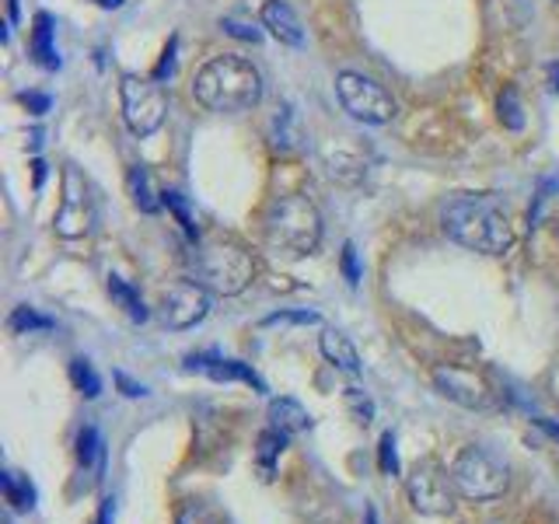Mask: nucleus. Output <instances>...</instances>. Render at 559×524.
Masks as SVG:
<instances>
[{"label": "nucleus", "mask_w": 559, "mask_h": 524, "mask_svg": "<svg viewBox=\"0 0 559 524\" xmlns=\"http://www.w3.org/2000/svg\"><path fill=\"white\" fill-rule=\"evenodd\" d=\"M192 98L217 116L249 112L262 102V74L252 60L238 57V52H224L192 74Z\"/></svg>", "instance_id": "1"}, {"label": "nucleus", "mask_w": 559, "mask_h": 524, "mask_svg": "<svg viewBox=\"0 0 559 524\" xmlns=\"http://www.w3.org/2000/svg\"><path fill=\"white\" fill-rule=\"evenodd\" d=\"M441 227L451 241L479 255H503L514 245L511 217L483 196H454L441 210Z\"/></svg>", "instance_id": "2"}, {"label": "nucleus", "mask_w": 559, "mask_h": 524, "mask_svg": "<svg viewBox=\"0 0 559 524\" xmlns=\"http://www.w3.org/2000/svg\"><path fill=\"white\" fill-rule=\"evenodd\" d=\"M262 224H266L270 249L284 252L290 259H305L322 245V214L308 196H301V192L273 200Z\"/></svg>", "instance_id": "3"}, {"label": "nucleus", "mask_w": 559, "mask_h": 524, "mask_svg": "<svg viewBox=\"0 0 559 524\" xmlns=\"http://www.w3.org/2000/svg\"><path fill=\"white\" fill-rule=\"evenodd\" d=\"M192 273H197V279L206 290H214L221 297H235L252 284L255 266H252V255L238 249V245L214 241V245H203V249L192 255Z\"/></svg>", "instance_id": "4"}, {"label": "nucleus", "mask_w": 559, "mask_h": 524, "mask_svg": "<svg viewBox=\"0 0 559 524\" xmlns=\"http://www.w3.org/2000/svg\"><path fill=\"white\" fill-rule=\"evenodd\" d=\"M451 479L465 500H500L507 493V486H511L507 465L497 454H489L486 448H476V444H468L454 454Z\"/></svg>", "instance_id": "5"}, {"label": "nucleus", "mask_w": 559, "mask_h": 524, "mask_svg": "<svg viewBox=\"0 0 559 524\" xmlns=\"http://www.w3.org/2000/svg\"><path fill=\"white\" fill-rule=\"evenodd\" d=\"M406 489H409L413 511L427 517H448L454 514V507H459V486H454L451 472L437 458H419L409 468Z\"/></svg>", "instance_id": "6"}, {"label": "nucleus", "mask_w": 559, "mask_h": 524, "mask_svg": "<svg viewBox=\"0 0 559 524\" xmlns=\"http://www.w3.org/2000/svg\"><path fill=\"white\" fill-rule=\"evenodd\" d=\"M119 102H122V119H127L133 136H151L162 130V122L168 116V98L157 81L127 74L119 81Z\"/></svg>", "instance_id": "7"}, {"label": "nucleus", "mask_w": 559, "mask_h": 524, "mask_svg": "<svg viewBox=\"0 0 559 524\" xmlns=\"http://www.w3.org/2000/svg\"><path fill=\"white\" fill-rule=\"evenodd\" d=\"M336 95L343 109L357 122H367V127H384V122H392L399 112L395 98L384 92L378 81L354 74V70H343L336 78Z\"/></svg>", "instance_id": "8"}, {"label": "nucleus", "mask_w": 559, "mask_h": 524, "mask_svg": "<svg viewBox=\"0 0 559 524\" xmlns=\"http://www.w3.org/2000/svg\"><path fill=\"white\" fill-rule=\"evenodd\" d=\"M92 227H95L92 189H87L84 175L74 165H67L63 168V200H60L57 217H52V231L67 241H74V238H84Z\"/></svg>", "instance_id": "9"}, {"label": "nucleus", "mask_w": 559, "mask_h": 524, "mask_svg": "<svg viewBox=\"0 0 559 524\" xmlns=\"http://www.w3.org/2000/svg\"><path fill=\"white\" fill-rule=\"evenodd\" d=\"M214 308V290H206L200 279H175L162 294V322L175 332L200 325Z\"/></svg>", "instance_id": "10"}, {"label": "nucleus", "mask_w": 559, "mask_h": 524, "mask_svg": "<svg viewBox=\"0 0 559 524\" xmlns=\"http://www.w3.org/2000/svg\"><path fill=\"white\" fill-rule=\"evenodd\" d=\"M433 389L462 409H489L493 406V392H489V384L476 371H468V367H459V364L433 367Z\"/></svg>", "instance_id": "11"}, {"label": "nucleus", "mask_w": 559, "mask_h": 524, "mask_svg": "<svg viewBox=\"0 0 559 524\" xmlns=\"http://www.w3.org/2000/svg\"><path fill=\"white\" fill-rule=\"evenodd\" d=\"M186 371H200V374L214 378V381H241V384H252L255 392H266L262 378L241 360H224V357H214V354H189L186 357Z\"/></svg>", "instance_id": "12"}, {"label": "nucleus", "mask_w": 559, "mask_h": 524, "mask_svg": "<svg viewBox=\"0 0 559 524\" xmlns=\"http://www.w3.org/2000/svg\"><path fill=\"white\" fill-rule=\"evenodd\" d=\"M262 28H266L276 43L284 46H294L301 49L305 46V28H301V17L294 14V8L287 4V0H266L262 4Z\"/></svg>", "instance_id": "13"}, {"label": "nucleus", "mask_w": 559, "mask_h": 524, "mask_svg": "<svg viewBox=\"0 0 559 524\" xmlns=\"http://www.w3.org/2000/svg\"><path fill=\"white\" fill-rule=\"evenodd\" d=\"M74 454H78L81 479L87 476V486H95L102 479V472H105V441H102L98 427H81Z\"/></svg>", "instance_id": "14"}, {"label": "nucleus", "mask_w": 559, "mask_h": 524, "mask_svg": "<svg viewBox=\"0 0 559 524\" xmlns=\"http://www.w3.org/2000/svg\"><path fill=\"white\" fill-rule=\"evenodd\" d=\"M319 349L332 367H340V371H346V374H360L364 364H360L357 346L349 343V336H343L340 329H325L319 336Z\"/></svg>", "instance_id": "15"}, {"label": "nucleus", "mask_w": 559, "mask_h": 524, "mask_svg": "<svg viewBox=\"0 0 559 524\" xmlns=\"http://www.w3.org/2000/svg\"><path fill=\"white\" fill-rule=\"evenodd\" d=\"M270 427H276L280 433H305L311 427V413L294 398H273L270 402Z\"/></svg>", "instance_id": "16"}, {"label": "nucleus", "mask_w": 559, "mask_h": 524, "mask_svg": "<svg viewBox=\"0 0 559 524\" xmlns=\"http://www.w3.org/2000/svg\"><path fill=\"white\" fill-rule=\"evenodd\" d=\"M270 140L280 154H294L301 147V130H297V119H294V109L290 105H280L273 122H270Z\"/></svg>", "instance_id": "17"}, {"label": "nucleus", "mask_w": 559, "mask_h": 524, "mask_svg": "<svg viewBox=\"0 0 559 524\" xmlns=\"http://www.w3.org/2000/svg\"><path fill=\"white\" fill-rule=\"evenodd\" d=\"M32 57L39 67L57 70L60 57H57V43H52V17L49 14H35V28H32Z\"/></svg>", "instance_id": "18"}, {"label": "nucleus", "mask_w": 559, "mask_h": 524, "mask_svg": "<svg viewBox=\"0 0 559 524\" xmlns=\"http://www.w3.org/2000/svg\"><path fill=\"white\" fill-rule=\"evenodd\" d=\"M284 444H287V433H280L276 427H270V430H262V433H259L255 465H259V476L266 479V483L276 476V458H280V451H284Z\"/></svg>", "instance_id": "19"}, {"label": "nucleus", "mask_w": 559, "mask_h": 524, "mask_svg": "<svg viewBox=\"0 0 559 524\" xmlns=\"http://www.w3.org/2000/svg\"><path fill=\"white\" fill-rule=\"evenodd\" d=\"M105 287H109V297H112V301H116L122 311H127V319H130V322H147V319H151V311H147V305H144V297H140L122 276H109V284H105Z\"/></svg>", "instance_id": "20"}, {"label": "nucleus", "mask_w": 559, "mask_h": 524, "mask_svg": "<svg viewBox=\"0 0 559 524\" xmlns=\"http://www.w3.org/2000/svg\"><path fill=\"white\" fill-rule=\"evenodd\" d=\"M0 486H4V500L14 507L17 514H25L35 507V486L28 483V476H22V472L4 468L0 472Z\"/></svg>", "instance_id": "21"}, {"label": "nucleus", "mask_w": 559, "mask_h": 524, "mask_svg": "<svg viewBox=\"0 0 559 524\" xmlns=\"http://www.w3.org/2000/svg\"><path fill=\"white\" fill-rule=\"evenodd\" d=\"M127 189H130L133 203H136L140 210H144V214H154V210H157V196H154V189H151L147 171L140 168V165H133V168L127 171Z\"/></svg>", "instance_id": "22"}, {"label": "nucleus", "mask_w": 559, "mask_h": 524, "mask_svg": "<svg viewBox=\"0 0 559 524\" xmlns=\"http://www.w3.org/2000/svg\"><path fill=\"white\" fill-rule=\"evenodd\" d=\"M70 381H74V389L84 398H98L102 395V378H98V371L92 367V360H84V357L70 360Z\"/></svg>", "instance_id": "23"}, {"label": "nucleus", "mask_w": 559, "mask_h": 524, "mask_svg": "<svg viewBox=\"0 0 559 524\" xmlns=\"http://www.w3.org/2000/svg\"><path fill=\"white\" fill-rule=\"evenodd\" d=\"M8 329L17 332V336H25V332H46V329H52V322L46 319V314L35 311V308L22 305V308H14V311H11Z\"/></svg>", "instance_id": "24"}, {"label": "nucleus", "mask_w": 559, "mask_h": 524, "mask_svg": "<svg viewBox=\"0 0 559 524\" xmlns=\"http://www.w3.org/2000/svg\"><path fill=\"white\" fill-rule=\"evenodd\" d=\"M500 122L507 130H521L524 127V116H521V98H518V87H503V95H500Z\"/></svg>", "instance_id": "25"}, {"label": "nucleus", "mask_w": 559, "mask_h": 524, "mask_svg": "<svg viewBox=\"0 0 559 524\" xmlns=\"http://www.w3.org/2000/svg\"><path fill=\"white\" fill-rule=\"evenodd\" d=\"M175 524H217V517L203 500H182L179 514H175Z\"/></svg>", "instance_id": "26"}, {"label": "nucleus", "mask_w": 559, "mask_h": 524, "mask_svg": "<svg viewBox=\"0 0 559 524\" xmlns=\"http://www.w3.org/2000/svg\"><path fill=\"white\" fill-rule=\"evenodd\" d=\"M162 203L171 210L175 221L182 224V231H186L189 238H197V235H200V231H197V217L189 214V206H186V200L179 196V192H162Z\"/></svg>", "instance_id": "27"}, {"label": "nucleus", "mask_w": 559, "mask_h": 524, "mask_svg": "<svg viewBox=\"0 0 559 524\" xmlns=\"http://www.w3.org/2000/svg\"><path fill=\"white\" fill-rule=\"evenodd\" d=\"M378 462L384 476H399V454H395V433L384 430L381 433V444H378Z\"/></svg>", "instance_id": "28"}, {"label": "nucleus", "mask_w": 559, "mask_h": 524, "mask_svg": "<svg viewBox=\"0 0 559 524\" xmlns=\"http://www.w3.org/2000/svg\"><path fill=\"white\" fill-rule=\"evenodd\" d=\"M319 311H276L270 319H262V325H314Z\"/></svg>", "instance_id": "29"}, {"label": "nucleus", "mask_w": 559, "mask_h": 524, "mask_svg": "<svg viewBox=\"0 0 559 524\" xmlns=\"http://www.w3.org/2000/svg\"><path fill=\"white\" fill-rule=\"evenodd\" d=\"M346 406L357 413V424H371V416H374V406H371V398H367L360 389H346Z\"/></svg>", "instance_id": "30"}, {"label": "nucleus", "mask_w": 559, "mask_h": 524, "mask_svg": "<svg viewBox=\"0 0 559 524\" xmlns=\"http://www.w3.org/2000/svg\"><path fill=\"white\" fill-rule=\"evenodd\" d=\"M343 276H346V284H349V287H357V284H360V262H357L354 241H346V245H343Z\"/></svg>", "instance_id": "31"}, {"label": "nucleus", "mask_w": 559, "mask_h": 524, "mask_svg": "<svg viewBox=\"0 0 559 524\" xmlns=\"http://www.w3.org/2000/svg\"><path fill=\"white\" fill-rule=\"evenodd\" d=\"M224 32H227V35H235V39H245V43H259V39H262V32H259V28H249V25H241V22H231V17L224 22Z\"/></svg>", "instance_id": "32"}, {"label": "nucleus", "mask_w": 559, "mask_h": 524, "mask_svg": "<svg viewBox=\"0 0 559 524\" xmlns=\"http://www.w3.org/2000/svg\"><path fill=\"white\" fill-rule=\"evenodd\" d=\"M116 384H119V389H122V395H127V398H144V395H147V389H144V384L130 381V378L122 374V371H116Z\"/></svg>", "instance_id": "33"}, {"label": "nucleus", "mask_w": 559, "mask_h": 524, "mask_svg": "<svg viewBox=\"0 0 559 524\" xmlns=\"http://www.w3.org/2000/svg\"><path fill=\"white\" fill-rule=\"evenodd\" d=\"M171 67H175V39L168 43V49H165V60H162V67H157L154 81H165V78H171Z\"/></svg>", "instance_id": "34"}, {"label": "nucleus", "mask_w": 559, "mask_h": 524, "mask_svg": "<svg viewBox=\"0 0 559 524\" xmlns=\"http://www.w3.org/2000/svg\"><path fill=\"white\" fill-rule=\"evenodd\" d=\"M22 102L28 105V109H32L35 116H43V112L49 109V98H46V95H25Z\"/></svg>", "instance_id": "35"}, {"label": "nucleus", "mask_w": 559, "mask_h": 524, "mask_svg": "<svg viewBox=\"0 0 559 524\" xmlns=\"http://www.w3.org/2000/svg\"><path fill=\"white\" fill-rule=\"evenodd\" d=\"M92 524H112V500H102V507H98V514H95Z\"/></svg>", "instance_id": "36"}, {"label": "nucleus", "mask_w": 559, "mask_h": 524, "mask_svg": "<svg viewBox=\"0 0 559 524\" xmlns=\"http://www.w3.org/2000/svg\"><path fill=\"white\" fill-rule=\"evenodd\" d=\"M549 74H552V84H549V92H559V67H549Z\"/></svg>", "instance_id": "37"}, {"label": "nucleus", "mask_w": 559, "mask_h": 524, "mask_svg": "<svg viewBox=\"0 0 559 524\" xmlns=\"http://www.w3.org/2000/svg\"><path fill=\"white\" fill-rule=\"evenodd\" d=\"M367 524H378V511H374V507H367Z\"/></svg>", "instance_id": "38"}, {"label": "nucleus", "mask_w": 559, "mask_h": 524, "mask_svg": "<svg viewBox=\"0 0 559 524\" xmlns=\"http://www.w3.org/2000/svg\"><path fill=\"white\" fill-rule=\"evenodd\" d=\"M102 8H122V0H98Z\"/></svg>", "instance_id": "39"}]
</instances>
